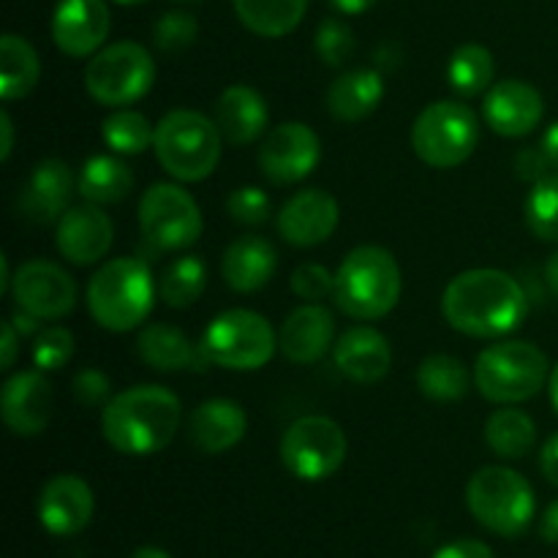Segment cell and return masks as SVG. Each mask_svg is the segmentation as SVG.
<instances>
[{
  "mask_svg": "<svg viewBox=\"0 0 558 558\" xmlns=\"http://www.w3.org/2000/svg\"><path fill=\"white\" fill-rule=\"evenodd\" d=\"M545 278H548V287L554 289V294L558 298V251L550 256L548 265H545Z\"/></svg>",
  "mask_w": 558,
  "mask_h": 558,
  "instance_id": "f5cc1de1",
  "label": "cell"
},
{
  "mask_svg": "<svg viewBox=\"0 0 558 558\" xmlns=\"http://www.w3.org/2000/svg\"><path fill=\"white\" fill-rule=\"evenodd\" d=\"M0 134H3V142H0V158L3 161H9L11 158V150H14V123H11V114L0 112Z\"/></svg>",
  "mask_w": 558,
  "mask_h": 558,
  "instance_id": "681fc988",
  "label": "cell"
},
{
  "mask_svg": "<svg viewBox=\"0 0 558 558\" xmlns=\"http://www.w3.org/2000/svg\"><path fill=\"white\" fill-rule=\"evenodd\" d=\"M550 381L548 354L529 341H499L477 354L474 387L499 407H512L537 396Z\"/></svg>",
  "mask_w": 558,
  "mask_h": 558,
  "instance_id": "8992f818",
  "label": "cell"
},
{
  "mask_svg": "<svg viewBox=\"0 0 558 558\" xmlns=\"http://www.w3.org/2000/svg\"><path fill=\"white\" fill-rule=\"evenodd\" d=\"M207 287V265L199 256H180L163 270L158 294L169 308H191Z\"/></svg>",
  "mask_w": 558,
  "mask_h": 558,
  "instance_id": "d590c367",
  "label": "cell"
},
{
  "mask_svg": "<svg viewBox=\"0 0 558 558\" xmlns=\"http://www.w3.org/2000/svg\"><path fill=\"white\" fill-rule=\"evenodd\" d=\"M539 145H543V150H545V156H548L550 167H554L558 172V120L554 125H550L548 131H545L543 142H539Z\"/></svg>",
  "mask_w": 558,
  "mask_h": 558,
  "instance_id": "f907efd6",
  "label": "cell"
},
{
  "mask_svg": "<svg viewBox=\"0 0 558 558\" xmlns=\"http://www.w3.org/2000/svg\"><path fill=\"white\" fill-rule=\"evenodd\" d=\"M349 439L336 420L308 414L294 420L281 439V463L292 477L303 483H322L343 466Z\"/></svg>",
  "mask_w": 558,
  "mask_h": 558,
  "instance_id": "8fae6325",
  "label": "cell"
},
{
  "mask_svg": "<svg viewBox=\"0 0 558 558\" xmlns=\"http://www.w3.org/2000/svg\"><path fill=\"white\" fill-rule=\"evenodd\" d=\"M156 303L150 267L136 256H120L93 272L87 283V311L109 332H131L147 322Z\"/></svg>",
  "mask_w": 558,
  "mask_h": 558,
  "instance_id": "277c9868",
  "label": "cell"
},
{
  "mask_svg": "<svg viewBox=\"0 0 558 558\" xmlns=\"http://www.w3.org/2000/svg\"><path fill=\"white\" fill-rule=\"evenodd\" d=\"M227 213L234 223L259 227V223H265L272 213L270 196L262 189H256V185H243V189H234L232 194H229Z\"/></svg>",
  "mask_w": 558,
  "mask_h": 558,
  "instance_id": "60d3db41",
  "label": "cell"
},
{
  "mask_svg": "<svg viewBox=\"0 0 558 558\" xmlns=\"http://www.w3.org/2000/svg\"><path fill=\"white\" fill-rule=\"evenodd\" d=\"M11 298L22 314L38 322H58L76 305V283L60 265L31 259L11 278Z\"/></svg>",
  "mask_w": 558,
  "mask_h": 558,
  "instance_id": "4fadbf2b",
  "label": "cell"
},
{
  "mask_svg": "<svg viewBox=\"0 0 558 558\" xmlns=\"http://www.w3.org/2000/svg\"><path fill=\"white\" fill-rule=\"evenodd\" d=\"M131 558H172L167 554L163 548H156V545H142V548H136Z\"/></svg>",
  "mask_w": 558,
  "mask_h": 558,
  "instance_id": "db71d44e",
  "label": "cell"
},
{
  "mask_svg": "<svg viewBox=\"0 0 558 558\" xmlns=\"http://www.w3.org/2000/svg\"><path fill=\"white\" fill-rule=\"evenodd\" d=\"M278 270V251L270 240L259 234L238 238L221 259V276L229 289L240 294H251L265 289Z\"/></svg>",
  "mask_w": 558,
  "mask_h": 558,
  "instance_id": "484cf974",
  "label": "cell"
},
{
  "mask_svg": "<svg viewBox=\"0 0 558 558\" xmlns=\"http://www.w3.org/2000/svg\"><path fill=\"white\" fill-rule=\"evenodd\" d=\"M74 357V336L65 327H44L36 336V343H33V365L38 371H58L63 368L69 360Z\"/></svg>",
  "mask_w": 558,
  "mask_h": 558,
  "instance_id": "ab89813d",
  "label": "cell"
},
{
  "mask_svg": "<svg viewBox=\"0 0 558 558\" xmlns=\"http://www.w3.org/2000/svg\"><path fill=\"white\" fill-rule=\"evenodd\" d=\"M221 131L216 120L196 109H172L156 123L158 163L169 178L180 183H202L221 161Z\"/></svg>",
  "mask_w": 558,
  "mask_h": 558,
  "instance_id": "5b68a950",
  "label": "cell"
},
{
  "mask_svg": "<svg viewBox=\"0 0 558 558\" xmlns=\"http://www.w3.org/2000/svg\"><path fill=\"white\" fill-rule=\"evenodd\" d=\"M248 417L243 407L229 398H210L199 403L189 420L191 445L205 456H223L245 439Z\"/></svg>",
  "mask_w": 558,
  "mask_h": 558,
  "instance_id": "cb8c5ba5",
  "label": "cell"
},
{
  "mask_svg": "<svg viewBox=\"0 0 558 558\" xmlns=\"http://www.w3.org/2000/svg\"><path fill=\"white\" fill-rule=\"evenodd\" d=\"M54 412L52 385L41 371H20L0 390V417L14 436H38Z\"/></svg>",
  "mask_w": 558,
  "mask_h": 558,
  "instance_id": "9a60e30c",
  "label": "cell"
},
{
  "mask_svg": "<svg viewBox=\"0 0 558 558\" xmlns=\"http://www.w3.org/2000/svg\"><path fill=\"white\" fill-rule=\"evenodd\" d=\"M480 145V118L458 101H434L412 125V147L420 161L452 169L469 161Z\"/></svg>",
  "mask_w": 558,
  "mask_h": 558,
  "instance_id": "ba28073f",
  "label": "cell"
},
{
  "mask_svg": "<svg viewBox=\"0 0 558 558\" xmlns=\"http://www.w3.org/2000/svg\"><path fill=\"white\" fill-rule=\"evenodd\" d=\"M417 387L425 398L439 403L461 401L472 387L466 365L452 354H430L417 368Z\"/></svg>",
  "mask_w": 558,
  "mask_h": 558,
  "instance_id": "836d02e7",
  "label": "cell"
},
{
  "mask_svg": "<svg viewBox=\"0 0 558 558\" xmlns=\"http://www.w3.org/2000/svg\"><path fill=\"white\" fill-rule=\"evenodd\" d=\"M529 300L521 283L505 270L477 267L447 283L441 314L452 330L472 338H501L526 319Z\"/></svg>",
  "mask_w": 558,
  "mask_h": 558,
  "instance_id": "6da1fadb",
  "label": "cell"
},
{
  "mask_svg": "<svg viewBox=\"0 0 558 558\" xmlns=\"http://www.w3.org/2000/svg\"><path fill=\"white\" fill-rule=\"evenodd\" d=\"M330 5L336 11H341V14H363V11H368L371 5H376V0H330Z\"/></svg>",
  "mask_w": 558,
  "mask_h": 558,
  "instance_id": "816d5d0a",
  "label": "cell"
},
{
  "mask_svg": "<svg viewBox=\"0 0 558 558\" xmlns=\"http://www.w3.org/2000/svg\"><path fill=\"white\" fill-rule=\"evenodd\" d=\"M16 354H20V330L14 327V322H3V341H0V371H11L16 363Z\"/></svg>",
  "mask_w": 558,
  "mask_h": 558,
  "instance_id": "bcb514c9",
  "label": "cell"
},
{
  "mask_svg": "<svg viewBox=\"0 0 558 558\" xmlns=\"http://www.w3.org/2000/svg\"><path fill=\"white\" fill-rule=\"evenodd\" d=\"M112 27L107 0H60L52 16L54 47L69 58H93Z\"/></svg>",
  "mask_w": 558,
  "mask_h": 558,
  "instance_id": "ac0fdd59",
  "label": "cell"
},
{
  "mask_svg": "<svg viewBox=\"0 0 558 558\" xmlns=\"http://www.w3.org/2000/svg\"><path fill=\"white\" fill-rule=\"evenodd\" d=\"M174 3H196V0H174Z\"/></svg>",
  "mask_w": 558,
  "mask_h": 558,
  "instance_id": "6f0895ef",
  "label": "cell"
},
{
  "mask_svg": "<svg viewBox=\"0 0 558 558\" xmlns=\"http://www.w3.org/2000/svg\"><path fill=\"white\" fill-rule=\"evenodd\" d=\"M238 20L262 38H281L298 31L308 0H232Z\"/></svg>",
  "mask_w": 558,
  "mask_h": 558,
  "instance_id": "4dcf8cb0",
  "label": "cell"
},
{
  "mask_svg": "<svg viewBox=\"0 0 558 558\" xmlns=\"http://www.w3.org/2000/svg\"><path fill=\"white\" fill-rule=\"evenodd\" d=\"M496 60L488 47L483 44H463L452 52L447 65V82L452 90L463 98H474L480 93H488L494 87Z\"/></svg>",
  "mask_w": 558,
  "mask_h": 558,
  "instance_id": "d6a6232c",
  "label": "cell"
},
{
  "mask_svg": "<svg viewBox=\"0 0 558 558\" xmlns=\"http://www.w3.org/2000/svg\"><path fill=\"white\" fill-rule=\"evenodd\" d=\"M41 80V60L33 44L16 33L0 38V96L3 101H20Z\"/></svg>",
  "mask_w": 558,
  "mask_h": 558,
  "instance_id": "f546056e",
  "label": "cell"
},
{
  "mask_svg": "<svg viewBox=\"0 0 558 558\" xmlns=\"http://www.w3.org/2000/svg\"><path fill=\"white\" fill-rule=\"evenodd\" d=\"M38 523L52 537H74L93 521V488L76 474H54L38 494Z\"/></svg>",
  "mask_w": 558,
  "mask_h": 558,
  "instance_id": "e0dca14e",
  "label": "cell"
},
{
  "mask_svg": "<svg viewBox=\"0 0 558 558\" xmlns=\"http://www.w3.org/2000/svg\"><path fill=\"white\" fill-rule=\"evenodd\" d=\"M114 3H123V5H136V3H145V0H114Z\"/></svg>",
  "mask_w": 558,
  "mask_h": 558,
  "instance_id": "9f6ffc18",
  "label": "cell"
},
{
  "mask_svg": "<svg viewBox=\"0 0 558 558\" xmlns=\"http://www.w3.org/2000/svg\"><path fill=\"white\" fill-rule=\"evenodd\" d=\"M101 140L118 156H140L156 142V125L136 109H114L101 123Z\"/></svg>",
  "mask_w": 558,
  "mask_h": 558,
  "instance_id": "e575fe53",
  "label": "cell"
},
{
  "mask_svg": "<svg viewBox=\"0 0 558 558\" xmlns=\"http://www.w3.org/2000/svg\"><path fill=\"white\" fill-rule=\"evenodd\" d=\"M466 505L474 521L499 537H521L534 521L537 499L532 483L515 469L485 466L466 485Z\"/></svg>",
  "mask_w": 558,
  "mask_h": 558,
  "instance_id": "52a82bcc",
  "label": "cell"
},
{
  "mask_svg": "<svg viewBox=\"0 0 558 558\" xmlns=\"http://www.w3.org/2000/svg\"><path fill=\"white\" fill-rule=\"evenodd\" d=\"M183 407L161 385H140L109 398L101 409V434L123 456H156L172 445Z\"/></svg>",
  "mask_w": 558,
  "mask_h": 558,
  "instance_id": "7a4b0ae2",
  "label": "cell"
},
{
  "mask_svg": "<svg viewBox=\"0 0 558 558\" xmlns=\"http://www.w3.org/2000/svg\"><path fill=\"white\" fill-rule=\"evenodd\" d=\"M196 38H199V22L189 11H167L153 25V44L167 54L183 52Z\"/></svg>",
  "mask_w": 558,
  "mask_h": 558,
  "instance_id": "74e56055",
  "label": "cell"
},
{
  "mask_svg": "<svg viewBox=\"0 0 558 558\" xmlns=\"http://www.w3.org/2000/svg\"><path fill=\"white\" fill-rule=\"evenodd\" d=\"M401 289V267L396 256L381 245H357L336 270L332 300L352 319L376 322L396 308Z\"/></svg>",
  "mask_w": 558,
  "mask_h": 558,
  "instance_id": "3957f363",
  "label": "cell"
},
{
  "mask_svg": "<svg viewBox=\"0 0 558 558\" xmlns=\"http://www.w3.org/2000/svg\"><path fill=\"white\" fill-rule=\"evenodd\" d=\"M523 218L534 238L558 243V174H548L537 185H532L523 205Z\"/></svg>",
  "mask_w": 558,
  "mask_h": 558,
  "instance_id": "8d00e7d4",
  "label": "cell"
},
{
  "mask_svg": "<svg viewBox=\"0 0 558 558\" xmlns=\"http://www.w3.org/2000/svg\"><path fill=\"white\" fill-rule=\"evenodd\" d=\"M322 161V142L311 125L289 120L267 131L259 147V169L270 183L294 185Z\"/></svg>",
  "mask_w": 558,
  "mask_h": 558,
  "instance_id": "5bb4252c",
  "label": "cell"
},
{
  "mask_svg": "<svg viewBox=\"0 0 558 558\" xmlns=\"http://www.w3.org/2000/svg\"><path fill=\"white\" fill-rule=\"evenodd\" d=\"M76 191L93 205H118L134 191V172L114 156H93L82 163Z\"/></svg>",
  "mask_w": 558,
  "mask_h": 558,
  "instance_id": "f1b7e54d",
  "label": "cell"
},
{
  "mask_svg": "<svg viewBox=\"0 0 558 558\" xmlns=\"http://www.w3.org/2000/svg\"><path fill=\"white\" fill-rule=\"evenodd\" d=\"M156 82L153 54L136 41H118L98 49L85 69V90L101 107L123 109L140 101Z\"/></svg>",
  "mask_w": 558,
  "mask_h": 558,
  "instance_id": "30bf717a",
  "label": "cell"
},
{
  "mask_svg": "<svg viewBox=\"0 0 558 558\" xmlns=\"http://www.w3.org/2000/svg\"><path fill=\"white\" fill-rule=\"evenodd\" d=\"M136 352H140L142 363L156 371H167V374L196 368V360L210 363L202 343L194 347L191 338L180 327L163 325V322H153V325H147L140 332V338H136Z\"/></svg>",
  "mask_w": 558,
  "mask_h": 558,
  "instance_id": "83f0119b",
  "label": "cell"
},
{
  "mask_svg": "<svg viewBox=\"0 0 558 558\" xmlns=\"http://www.w3.org/2000/svg\"><path fill=\"white\" fill-rule=\"evenodd\" d=\"M292 292L300 300H308V303H319L327 294H332L336 289V272L327 270L325 265H316V262H305L298 270L292 272Z\"/></svg>",
  "mask_w": 558,
  "mask_h": 558,
  "instance_id": "b9f144b4",
  "label": "cell"
},
{
  "mask_svg": "<svg viewBox=\"0 0 558 558\" xmlns=\"http://www.w3.org/2000/svg\"><path fill=\"white\" fill-rule=\"evenodd\" d=\"M434 558H496L494 550L480 539H456L436 550Z\"/></svg>",
  "mask_w": 558,
  "mask_h": 558,
  "instance_id": "f6af8a7d",
  "label": "cell"
},
{
  "mask_svg": "<svg viewBox=\"0 0 558 558\" xmlns=\"http://www.w3.org/2000/svg\"><path fill=\"white\" fill-rule=\"evenodd\" d=\"M74 398L82 407H107L112 398V381L104 371L85 368L74 376Z\"/></svg>",
  "mask_w": 558,
  "mask_h": 558,
  "instance_id": "7bdbcfd3",
  "label": "cell"
},
{
  "mask_svg": "<svg viewBox=\"0 0 558 558\" xmlns=\"http://www.w3.org/2000/svg\"><path fill=\"white\" fill-rule=\"evenodd\" d=\"M283 357L294 365H314L336 347V316L319 303L294 308L278 332Z\"/></svg>",
  "mask_w": 558,
  "mask_h": 558,
  "instance_id": "44dd1931",
  "label": "cell"
},
{
  "mask_svg": "<svg viewBox=\"0 0 558 558\" xmlns=\"http://www.w3.org/2000/svg\"><path fill=\"white\" fill-rule=\"evenodd\" d=\"M385 101V80L376 69H352L343 71L330 87H327L325 107L341 123H360L371 118Z\"/></svg>",
  "mask_w": 558,
  "mask_h": 558,
  "instance_id": "4316f807",
  "label": "cell"
},
{
  "mask_svg": "<svg viewBox=\"0 0 558 558\" xmlns=\"http://www.w3.org/2000/svg\"><path fill=\"white\" fill-rule=\"evenodd\" d=\"M543 93L523 80L494 82V87L485 93L483 118L501 136L518 140V136L532 134L543 123Z\"/></svg>",
  "mask_w": 558,
  "mask_h": 558,
  "instance_id": "ffe728a7",
  "label": "cell"
},
{
  "mask_svg": "<svg viewBox=\"0 0 558 558\" xmlns=\"http://www.w3.org/2000/svg\"><path fill=\"white\" fill-rule=\"evenodd\" d=\"M485 441L499 458H523L537 445V425L523 409H496L485 423Z\"/></svg>",
  "mask_w": 558,
  "mask_h": 558,
  "instance_id": "1f68e13d",
  "label": "cell"
},
{
  "mask_svg": "<svg viewBox=\"0 0 558 558\" xmlns=\"http://www.w3.org/2000/svg\"><path fill=\"white\" fill-rule=\"evenodd\" d=\"M316 54L330 69H341L349 58L354 54V31L338 16H327L319 27H316Z\"/></svg>",
  "mask_w": 558,
  "mask_h": 558,
  "instance_id": "f35d334b",
  "label": "cell"
},
{
  "mask_svg": "<svg viewBox=\"0 0 558 558\" xmlns=\"http://www.w3.org/2000/svg\"><path fill=\"white\" fill-rule=\"evenodd\" d=\"M548 392H550V403H554V409L558 412V363L554 365V371H550Z\"/></svg>",
  "mask_w": 558,
  "mask_h": 558,
  "instance_id": "11a10c76",
  "label": "cell"
},
{
  "mask_svg": "<svg viewBox=\"0 0 558 558\" xmlns=\"http://www.w3.org/2000/svg\"><path fill=\"white\" fill-rule=\"evenodd\" d=\"M202 349L213 365L227 371H259L276 354L278 336L267 316L248 308H232L207 325Z\"/></svg>",
  "mask_w": 558,
  "mask_h": 558,
  "instance_id": "9c48e42d",
  "label": "cell"
},
{
  "mask_svg": "<svg viewBox=\"0 0 558 558\" xmlns=\"http://www.w3.org/2000/svg\"><path fill=\"white\" fill-rule=\"evenodd\" d=\"M539 534H543L545 543L558 545V499L545 510L543 521H539Z\"/></svg>",
  "mask_w": 558,
  "mask_h": 558,
  "instance_id": "c3c4849f",
  "label": "cell"
},
{
  "mask_svg": "<svg viewBox=\"0 0 558 558\" xmlns=\"http://www.w3.org/2000/svg\"><path fill=\"white\" fill-rule=\"evenodd\" d=\"M74 174L69 163L58 158L36 163L27 174L25 185L20 189V213L31 223H58L60 216L69 207L71 194H74Z\"/></svg>",
  "mask_w": 558,
  "mask_h": 558,
  "instance_id": "7402d4cb",
  "label": "cell"
},
{
  "mask_svg": "<svg viewBox=\"0 0 558 558\" xmlns=\"http://www.w3.org/2000/svg\"><path fill=\"white\" fill-rule=\"evenodd\" d=\"M267 101L251 85H229L216 101V125L223 140L234 147L254 145L267 131Z\"/></svg>",
  "mask_w": 558,
  "mask_h": 558,
  "instance_id": "d4e9b609",
  "label": "cell"
},
{
  "mask_svg": "<svg viewBox=\"0 0 558 558\" xmlns=\"http://www.w3.org/2000/svg\"><path fill=\"white\" fill-rule=\"evenodd\" d=\"M332 360L347 379L357 381V385H376L390 374L392 349L390 341L376 327L357 325L349 327L338 338L336 347H332Z\"/></svg>",
  "mask_w": 558,
  "mask_h": 558,
  "instance_id": "603a6c76",
  "label": "cell"
},
{
  "mask_svg": "<svg viewBox=\"0 0 558 558\" xmlns=\"http://www.w3.org/2000/svg\"><path fill=\"white\" fill-rule=\"evenodd\" d=\"M539 469H543L545 480L558 488V434L545 441L543 452H539Z\"/></svg>",
  "mask_w": 558,
  "mask_h": 558,
  "instance_id": "7dc6e473",
  "label": "cell"
},
{
  "mask_svg": "<svg viewBox=\"0 0 558 558\" xmlns=\"http://www.w3.org/2000/svg\"><path fill=\"white\" fill-rule=\"evenodd\" d=\"M114 240V227L109 221L107 213L101 210V205H85L69 207V210L60 216L58 229H54V243L58 251L71 262V265H96L104 256L109 254Z\"/></svg>",
  "mask_w": 558,
  "mask_h": 558,
  "instance_id": "d6986e66",
  "label": "cell"
},
{
  "mask_svg": "<svg viewBox=\"0 0 558 558\" xmlns=\"http://www.w3.org/2000/svg\"><path fill=\"white\" fill-rule=\"evenodd\" d=\"M202 210L194 196L174 183H156L140 199V229L158 251L191 248L202 238Z\"/></svg>",
  "mask_w": 558,
  "mask_h": 558,
  "instance_id": "7c38bea8",
  "label": "cell"
},
{
  "mask_svg": "<svg viewBox=\"0 0 558 558\" xmlns=\"http://www.w3.org/2000/svg\"><path fill=\"white\" fill-rule=\"evenodd\" d=\"M550 169L554 167H550L543 145L523 147V150H518V156H515V178L518 180H526V183L537 185L539 180L548 178Z\"/></svg>",
  "mask_w": 558,
  "mask_h": 558,
  "instance_id": "ee69618b",
  "label": "cell"
},
{
  "mask_svg": "<svg viewBox=\"0 0 558 558\" xmlns=\"http://www.w3.org/2000/svg\"><path fill=\"white\" fill-rule=\"evenodd\" d=\"M341 221L336 196L322 189L298 191L278 210V232L294 248H314L332 238Z\"/></svg>",
  "mask_w": 558,
  "mask_h": 558,
  "instance_id": "2e32d148",
  "label": "cell"
}]
</instances>
